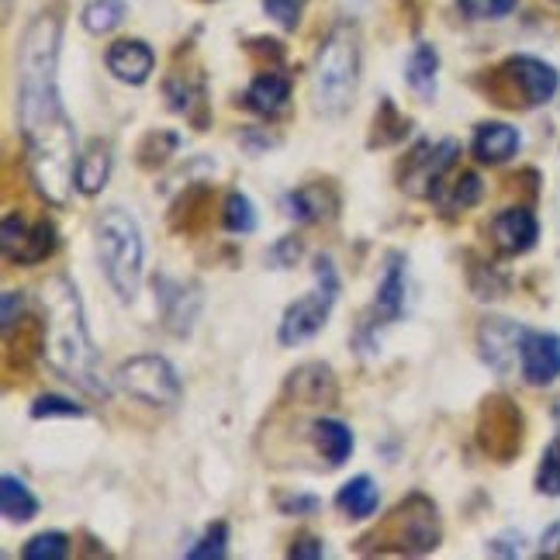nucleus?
Instances as JSON below:
<instances>
[{"label":"nucleus","mask_w":560,"mask_h":560,"mask_svg":"<svg viewBox=\"0 0 560 560\" xmlns=\"http://www.w3.org/2000/svg\"><path fill=\"white\" fill-rule=\"evenodd\" d=\"M112 166H115V156H112V145L94 139L88 149L80 153L77 160V190L88 194V198H94V194H101L107 187V180H112Z\"/></svg>","instance_id":"22"},{"label":"nucleus","mask_w":560,"mask_h":560,"mask_svg":"<svg viewBox=\"0 0 560 560\" xmlns=\"http://www.w3.org/2000/svg\"><path fill=\"white\" fill-rule=\"evenodd\" d=\"M104 62H107V70H112L121 83L142 88V83L153 77L156 56H153V49H149L142 38H121V42H115L112 49H107Z\"/></svg>","instance_id":"17"},{"label":"nucleus","mask_w":560,"mask_h":560,"mask_svg":"<svg viewBox=\"0 0 560 560\" xmlns=\"http://www.w3.org/2000/svg\"><path fill=\"white\" fill-rule=\"evenodd\" d=\"M288 392L305 405L336 401V374L326 363H301L288 377Z\"/></svg>","instance_id":"21"},{"label":"nucleus","mask_w":560,"mask_h":560,"mask_svg":"<svg viewBox=\"0 0 560 560\" xmlns=\"http://www.w3.org/2000/svg\"><path fill=\"white\" fill-rule=\"evenodd\" d=\"M288 557L318 560V557H326V547H322V540H315V536H301V540H294V547L288 550Z\"/></svg>","instance_id":"42"},{"label":"nucleus","mask_w":560,"mask_h":560,"mask_svg":"<svg viewBox=\"0 0 560 560\" xmlns=\"http://www.w3.org/2000/svg\"><path fill=\"white\" fill-rule=\"evenodd\" d=\"M115 387L128 398L153 408H174L184 395V384L177 377V368L160 353H139L118 363Z\"/></svg>","instance_id":"7"},{"label":"nucleus","mask_w":560,"mask_h":560,"mask_svg":"<svg viewBox=\"0 0 560 560\" xmlns=\"http://www.w3.org/2000/svg\"><path fill=\"white\" fill-rule=\"evenodd\" d=\"M540 557H560V523H553L544 540H540Z\"/></svg>","instance_id":"43"},{"label":"nucleus","mask_w":560,"mask_h":560,"mask_svg":"<svg viewBox=\"0 0 560 560\" xmlns=\"http://www.w3.org/2000/svg\"><path fill=\"white\" fill-rule=\"evenodd\" d=\"M59 42L62 28L56 14H38L18 49V121L28 142H46L73 132L70 115L59 97Z\"/></svg>","instance_id":"1"},{"label":"nucleus","mask_w":560,"mask_h":560,"mask_svg":"<svg viewBox=\"0 0 560 560\" xmlns=\"http://www.w3.org/2000/svg\"><path fill=\"white\" fill-rule=\"evenodd\" d=\"M336 208V194L329 184H305L291 194H284V214L294 222H318L329 219Z\"/></svg>","instance_id":"23"},{"label":"nucleus","mask_w":560,"mask_h":560,"mask_svg":"<svg viewBox=\"0 0 560 560\" xmlns=\"http://www.w3.org/2000/svg\"><path fill=\"white\" fill-rule=\"evenodd\" d=\"M457 156H460L457 139H443L440 145H419L412 160H408V170L401 174V187L408 194H416V198H433L443 177L454 170Z\"/></svg>","instance_id":"10"},{"label":"nucleus","mask_w":560,"mask_h":560,"mask_svg":"<svg viewBox=\"0 0 560 560\" xmlns=\"http://www.w3.org/2000/svg\"><path fill=\"white\" fill-rule=\"evenodd\" d=\"M222 225L235 235H246L256 229V208L243 190H232L222 205Z\"/></svg>","instance_id":"29"},{"label":"nucleus","mask_w":560,"mask_h":560,"mask_svg":"<svg viewBox=\"0 0 560 560\" xmlns=\"http://www.w3.org/2000/svg\"><path fill=\"white\" fill-rule=\"evenodd\" d=\"M21 308H25L21 291H4V315H0V329H4V336H11V329L18 326Z\"/></svg>","instance_id":"41"},{"label":"nucleus","mask_w":560,"mask_h":560,"mask_svg":"<svg viewBox=\"0 0 560 560\" xmlns=\"http://www.w3.org/2000/svg\"><path fill=\"white\" fill-rule=\"evenodd\" d=\"M125 14H128L125 0H91V4L83 8L80 21H83V28H88L91 35H107V32H115L121 25Z\"/></svg>","instance_id":"28"},{"label":"nucleus","mask_w":560,"mask_h":560,"mask_svg":"<svg viewBox=\"0 0 560 560\" xmlns=\"http://www.w3.org/2000/svg\"><path fill=\"white\" fill-rule=\"evenodd\" d=\"M557 4H560V0H557Z\"/></svg>","instance_id":"45"},{"label":"nucleus","mask_w":560,"mask_h":560,"mask_svg":"<svg viewBox=\"0 0 560 560\" xmlns=\"http://www.w3.org/2000/svg\"><path fill=\"white\" fill-rule=\"evenodd\" d=\"M52 416H62V419H83V405H77L73 398L67 395H38L32 401V419H52Z\"/></svg>","instance_id":"35"},{"label":"nucleus","mask_w":560,"mask_h":560,"mask_svg":"<svg viewBox=\"0 0 560 560\" xmlns=\"http://www.w3.org/2000/svg\"><path fill=\"white\" fill-rule=\"evenodd\" d=\"M478 440L481 450L494 460H512L523 446V416L509 398L494 395L485 401L481 419H478Z\"/></svg>","instance_id":"8"},{"label":"nucleus","mask_w":560,"mask_h":560,"mask_svg":"<svg viewBox=\"0 0 560 560\" xmlns=\"http://www.w3.org/2000/svg\"><path fill=\"white\" fill-rule=\"evenodd\" d=\"M308 0H264V11L277 21L280 28H298L301 21V11H305Z\"/></svg>","instance_id":"37"},{"label":"nucleus","mask_w":560,"mask_h":560,"mask_svg":"<svg viewBox=\"0 0 560 560\" xmlns=\"http://www.w3.org/2000/svg\"><path fill=\"white\" fill-rule=\"evenodd\" d=\"M436 77H440V52L429 42H419V46L408 52L405 59V83L412 88V94L422 104L436 101Z\"/></svg>","instance_id":"20"},{"label":"nucleus","mask_w":560,"mask_h":560,"mask_svg":"<svg viewBox=\"0 0 560 560\" xmlns=\"http://www.w3.org/2000/svg\"><path fill=\"white\" fill-rule=\"evenodd\" d=\"M11 11H14V0H4V8H0V14H4V21L11 18Z\"/></svg>","instance_id":"44"},{"label":"nucleus","mask_w":560,"mask_h":560,"mask_svg":"<svg viewBox=\"0 0 560 560\" xmlns=\"http://www.w3.org/2000/svg\"><path fill=\"white\" fill-rule=\"evenodd\" d=\"M526 326L512 318H485L481 329H478V350L481 360L494 374H515L520 371V350H523V339H526Z\"/></svg>","instance_id":"11"},{"label":"nucleus","mask_w":560,"mask_h":560,"mask_svg":"<svg viewBox=\"0 0 560 560\" xmlns=\"http://www.w3.org/2000/svg\"><path fill=\"white\" fill-rule=\"evenodd\" d=\"M267 256H270V267L273 270H288V267H294L301 260V240H294V235H284V240H277L270 246Z\"/></svg>","instance_id":"38"},{"label":"nucleus","mask_w":560,"mask_h":560,"mask_svg":"<svg viewBox=\"0 0 560 560\" xmlns=\"http://www.w3.org/2000/svg\"><path fill=\"white\" fill-rule=\"evenodd\" d=\"M336 505L342 515H350V520H371L381 505V488L371 474H357V478H350L339 488Z\"/></svg>","instance_id":"25"},{"label":"nucleus","mask_w":560,"mask_h":560,"mask_svg":"<svg viewBox=\"0 0 560 560\" xmlns=\"http://www.w3.org/2000/svg\"><path fill=\"white\" fill-rule=\"evenodd\" d=\"M0 246H4V256L14 264H42L49 260V256L56 253L59 240H56V229L52 222L38 219L35 225H25V219H21L18 211H8L4 214V229H0Z\"/></svg>","instance_id":"9"},{"label":"nucleus","mask_w":560,"mask_h":560,"mask_svg":"<svg viewBox=\"0 0 560 560\" xmlns=\"http://www.w3.org/2000/svg\"><path fill=\"white\" fill-rule=\"evenodd\" d=\"M288 101H291V80L284 73H277V70L260 73L243 94V104L249 107V112L264 115V118L280 115L288 107Z\"/></svg>","instance_id":"19"},{"label":"nucleus","mask_w":560,"mask_h":560,"mask_svg":"<svg viewBox=\"0 0 560 560\" xmlns=\"http://www.w3.org/2000/svg\"><path fill=\"white\" fill-rule=\"evenodd\" d=\"M94 235H97V260L104 267L107 284H112V291L121 301L132 305L142 288V260H145L142 229L136 222V214L118 205L104 208L97 214Z\"/></svg>","instance_id":"4"},{"label":"nucleus","mask_w":560,"mask_h":560,"mask_svg":"<svg viewBox=\"0 0 560 560\" xmlns=\"http://www.w3.org/2000/svg\"><path fill=\"white\" fill-rule=\"evenodd\" d=\"M405 294H408V284H405V256L401 253H387L384 273L377 280L374 305H371L368 322L360 326V336H374L377 329L398 322L405 315Z\"/></svg>","instance_id":"12"},{"label":"nucleus","mask_w":560,"mask_h":560,"mask_svg":"<svg viewBox=\"0 0 560 560\" xmlns=\"http://www.w3.org/2000/svg\"><path fill=\"white\" fill-rule=\"evenodd\" d=\"M523 533H505V536H494V540L488 544V553L494 557H523Z\"/></svg>","instance_id":"40"},{"label":"nucleus","mask_w":560,"mask_h":560,"mask_svg":"<svg viewBox=\"0 0 560 560\" xmlns=\"http://www.w3.org/2000/svg\"><path fill=\"white\" fill-rule=\"evenodd\" d=\"M523 145V136L520 128H512L505 121H485L478 125V132H474V160L478 163H488V166H499V163H509L515 153H520Z\"/></svg>","instance_id":"18"},{"label":"nucleus","mask_w":560,"mask_h":560,"mask_svg":"<svg viewBox=\"0 0 560 560\" xmlns=\"http://www.w3.org/2000/svg\"><path fill=\"white\" fill-rule=\"evenodd\" d=\"M280 512H288V515H315L322 509V502L315 499V494H284V499H277Z\"/></svg>","instance_id":"39"},{"label":"nucleus","mask_w":560,"mask_h":560,"mask_svg":"<svg viewBox=\"0 0 560 560\" xmlns=\"http://www.w3.org/2000/svg\"><path fill=\"white\" fill-rule=\"evenodd\" d=\"M520 374L533 387H547L560 377V336L529 329L520 350Z\"/></svg>","instance_id":"13"},{"label":"nucleus","mask_w":560,"mask_h":560,"mask_svg":"<svg viewBox=\"0 0 560 560\" xmlns=\"http://www.w3.org/2000/svg\"><path fill=\"white\" fill-rule=\"evenodd\" d=\"M440 512L433 499H425L422 491H412L405 502L392 509L381 529L363 536V544H374L371 550H392V553H408L419 557L440 547Z\"/></svg>","instance_id":"5"},{"label":"nucleus","mask_w":560,"mask_h":560,"mask_svg":"<svg viewBox=\"0 0 560 560\" xmlns=\"http://www.w3.org/2000/svg\"><path fill=\"white\" fill-rule=\"evenodd\" d=\"M520 0H457V11L470 21H499L515 11Z\"/></svg>","instance_id":"36"},{"label":"nucleus","mask_w":560,"mask_h":560,"mask_svg":"<svg viewBox=\"0 0 560 560\" xmlns=\"http://www.w3.org/2000/svg\"><path fill=\"white\" fill-rule=\"evenodd\" d=\"M229 553V526L225 523H211L201 540L187 550V560H222Z\"/></svg>","instance_id":"33"},{"label":"nucleus","mask_w":560,"mask_h":560,"mask_svg":"<svg viewBox=\"0 0 560 560\" xmlns=\"http://www.w3.org/2000/svg\"><path fill=\"white\" fill-rule=\"evenodd\" d=\"M38 301H42V353H46L49 368L62 381L80 387V392L107 398L112 395V384L101 377V360L94 350L77 284L70 277L56 273L42 284Z\"/></svg>","instance_id":"2"},{"label":"nucleus","mask_w":560,"mask_h":560,"mask_svg":"<svg viewBox=\"0 0 560 560\" xmlns=\"http://www.w3.org/2000/svg\"><path fill=\"white\" fill-rule=\"evenodd\" d=\"M156 298L166 318V329L174 336H187L194 329V318L201 312V291L198 284H184V280L156 277Z\"/></svg>","instance_id":"14"},{"label":"nucleus","mask_w":560,"mask_h":560,"mask_svg":"<svg viewBox=\"0 0 560 560\" xmlns=\"http://www.w3.org/2000/svg\"><path fill=\"white\" fill-rule=\"evenodd\" d=\"M536 491L550 494V499H560V440H553L544 450L540 470H536Z\"/></svg>","instance_id":"34"},{"label":"nucleus","mask_w":560,"mask_h":560,"mask_svg":"<svg viewBox=\"0 0 560 560\" xmlns=\"http://www.w3.org/2000/svg\"><path fill=\"white\" fill-rule=\"evenodd\" d=\"M0 512H4L8 523H32L38 515V499L18 474H4L0 478Z\"/></svg>","instance_id":"26"},{"label":"nucleus","mask_w":560,"mask_h":560,"mask_svg":"<svg viewBox=\"0 0 560 560\" xmlns=\"http://www.w3.org/2000/svg\"><path fill=\"white\" fill-rule=\"evenodd\" d=\"M502 73L520 88V94L526 97V104H547L553 101L557 88H560V77L550 62L536 59V56H512L505 59Z\"/></svg>","instance_id":"15"},{"label":"nucleus","mask_w":560,"mask_h":560,"mask_svg":"<svg viewBox=\"0 0 560 560\" xmlns=\"http://www.w3.org/2000/svg\"><path fill=\"white\" fill-rule=\"evenodd\" d=\"M405 132H408V118L398 115V107L392 104V97H384L381 101V112L374 115V139L371 142L392 145V142L405 139Z\"/></svg>","instance_id":"30"},{"label":"nucleus","mask_w":560,"mask_h":560,"mask_svg":"<svg viewBox=\"0 0 560 560\" xmlns=\"http://www.w3.org/2000/svg\"><path fill=\"white\" fill-rule=\"evenodd\" d=\"M180 149V136L177 132H149L139 145V163L142 166H163L170 156H174Z\"/></svg>","instance_id":"32"},{"label":"nucleus","mask_w":560,"mask_h":560,"mask_svg":"<svg viewBox=\"0 0 560 560\" xmlns=\"http://www.w3.org/2000/svg\"><path fill=\"white\" fill-rule=\"evenodd\" d=\"M481 194H485L481 177L474 174V170H464V174H460L454 184H440V190L433 194V201H436L446 214H454V211H464V208H470V205H478V201H481Z\"/></svg>","instance_id":"27"},{"label":"nucleus","mask_w":560,"mask_h":560,"mask_svg":"<svg viewBox=\"0 0 560 560\" xmlns=\"http://www.w3.org/2000/svg\"><path fill=\"white\" fill-rule=\"evenodd\" d=\"M360 91V35L357 25L339 21L326 35L312 67V101L326 118L347 115Z\"/></svg>","instance_id":"3"},{"label":"nucleus","mask_w":560,"mask_h":560,"mask_svg":"<svg viewBox=\"0 0 560 560\" xmlns=\"http://www.w3.org/2000/svg\"><path fill=\"white\" fill-rule=\"evenodd\" d=\"M491 235H494V246L509 256H520L529 253L540 240V222L529 208H505L491 219Z\"/></svg>","instance_id":"16"},{"label":"nucleus","mask_w":560,"mask_h":560,"mask_svg":"<svg viewBox=\"0 0 560 560\" xmlns=\"http://www.w3.org/2000/svg\"><path fill=\"white\" fill-rule=\"evenodd\" d=\"M70 553V536L59 533V529H49V533H38L25 544L21 557L25 560H62Z\"/></svg>","instance_id":"31"},{"label":"nucleus","mask_w":560,"mask_h":560,"mask_svg":"<svg viewBox=\"0 0 560 560\" xmlns=\"http://www.w3.org/2000/svg\"><path fill=\"white\" fill-rule=\"evenodd\" d=\"M339 270L332 264L329 253H318L315 256V291L301 294L298 301L284 308V318H280V329L277 339L280 347H301V342L315 339L322 329H326L329 312L339 298Z\"/></svg>","instance_id":"6"},{"label":"nucleus","mask_w":560,"mask_h":560,"mask_svg":"<svg viewBox=\"0 0 560 560\" xmlns=\"http://www.w3.org/2000/svg\"><path fill=\"white\" fill-rule=\"evenodd\" d=\"M312 440H315V450H318V454L326 457L332 467L347 464V460H350V454H353V446H357L353 429H350L347 422L332 419V416L315 419V422H312Z\"/></svg>","instance_id":"24"}]
</instances>
